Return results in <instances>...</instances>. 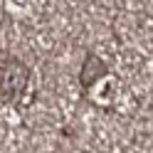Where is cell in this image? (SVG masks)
Returning a JSON list of instances; mask_svg holds the SVG:
<instances>
[{
    "label": "cell",
    "instance_id": "cell-1",
    "mask_svg": "<svg viewBox=\"0 0 153 153\" xmlns=\"http://www.w3.org/2000/svg\"><path fill=\"white\" fill-rule=\"evenodd\" d=\"M30 84V67L17 57H7L0 62V101L10 104L22 97V91Z\"/></svg>",
    "mask_w": 153,
    "mask_h": 153
},
{
    "label": "cell",
    "instance_id": "cell-2",
    "mask_svg": "<svg viewBox=\"0 0 153 153\" xmlns=\"http://www.w3.org/2000/svg\"><path fill=\"white\" fill-rule=\"evenodd\" d=\"M104 74H109V67L104 64V59H101L99 54L89 52L87 57H84L82 69H79V84H82L84 89H91V87L101 79Z\"/></svg>",
    "mask_w": 153,
    "mask_h": 153
}]
</instances>
